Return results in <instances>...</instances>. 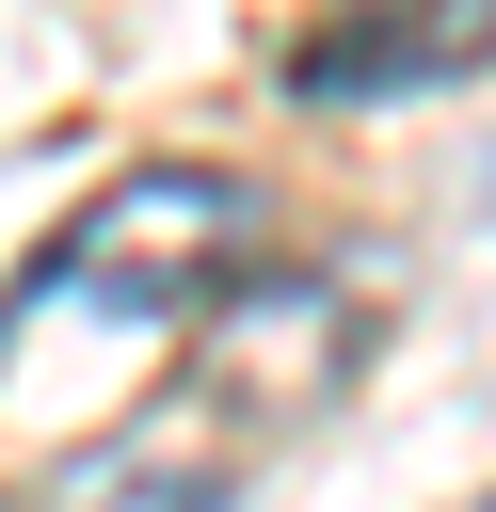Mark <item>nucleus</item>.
Wrapping results in <instances>:
<instances>
[{
	"label": "nucleus",
	"mask_w": 496,
	"mask_h": 512,
	"mask_svg": "<svg viewBox=\"0 0 496 512\" xmlns=\"http://www.w3.org/2000/svg\"><path fill=\"white\" fill-rule=\"evenodd\" d=\"M352 288L336 272H240L208 320H192V352H176V384L128 416V432H96L64 480H48V512H224L320 400H336V368H352Z\"/></svg>",
	"instance_id": "nucleus-1"
},
{
	"label": "nucleus",
	"mask_w": 496,
	"mask_h": 512,
	"mask_svg": "<svg viewBox=\"0 0 496 512\" xmlns=\"http://www.w3.org/2000/svg\"><path fill=\"white\" fill-rule=\"evenodd\" d=\"M256 176H208V160H128L64 240H48V304L80 320H208L240 272H256Z\"/></svg>",
	"instance_id": "nucleus-2"
},
{
	"label": "nucleus",
	"mask_w": 496,
	"mask_h": 512,
	"mask_svg": "<svg viewBox=\"0 0 496 512\" xmlns=\"http://www.w3.org/2000/svg\"><path fill=\"white\" fill-rule=\"evenodd\" d=\"M480 512H496V496H480Z\"/></svg>",
	"instance_id": "nucleus-4"
},
{
	"label": "nucleus",
	"mask_w": 496,
	"mask_h": 512,
	"mask_svg": "<svg viewBox=\"0 0 496 512\" xmlns=\"http://www.w3.org/2000/svg\"><path fill=\"white\" fill-rule=\"evenodd\" d=\"M496 64V0H336L288 32V96H432Z\"/></svg>",
	"instance_id": "nucleus-3"
}]
</instances>
